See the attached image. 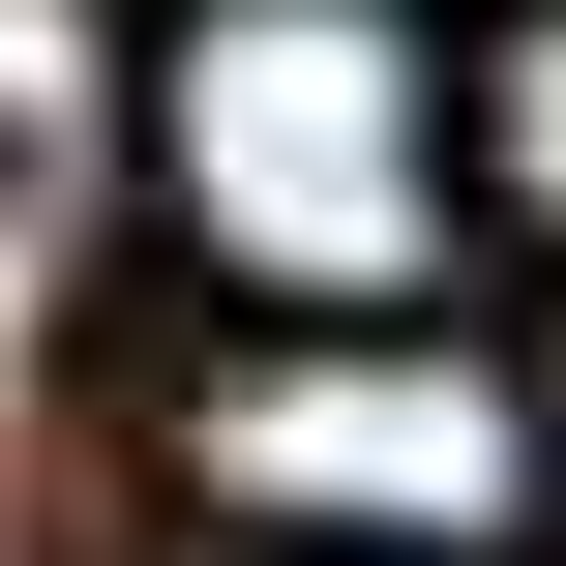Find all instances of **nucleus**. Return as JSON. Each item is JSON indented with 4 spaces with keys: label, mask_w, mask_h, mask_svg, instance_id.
Wrapping results in <instances>:
<instances>
[{
    "label": "nucleus",
    "mask_w": 566,
    "mask_h": 566,
    "mask_svg": "<svg viewBox=\"0 0 566 566\" xmlns=\"http://www.w3.org/2000/svg\"><path fill=\"white\" fill-rule=\"evenodd\" d=\"M179 566H269V537H179Z\"/></svg>",
    "instance_id": "6"
},
{
    "label": "nucleus",
    "mask_w": 566,
    "mask_h": 566,
    "mask_svg": "<svg viewBox=\"0 0 566 566\" xmlns=\"http://www.w3.org/2000/svg\"><path fill=\"white\" fill-rule=\"evenodd\" d=\"M149 478H179V537H269V566H507L537 537V358L448 298L418 328H179Z\"/></svg>",
    "instance_id": "2"
},
{
    "label": "nucleus",
    "mask_w": 566,
    "mask_h": 566,
    "mask_svg": "<svg viewBox=\"0 0 566 566\" xmlns=\"http://www.w3.org/2000/svg\"><path fill=\"white\" fill-rule=\"evenodd\" d=\"M149 119V0H0V209H90Z\"/></svg>",
    "instance_id": "3"
},
{
    "label": "nucleus",
    "mask_w": 566,
    "mask_h": 566,
    "mask_svg": "<svg viewBox=\"0 0 566 566\" xmlns=\"http://www.w3.org/2000/svg\"><path fill=\"white\" fill-rule=\"evenodd\" d=\"M119 209L209 269V328H418L448 298V0H149Z\"/></svg>",
    "instance_id": "1"
},
{
    "label": "nucleus",
    "mask_w": 566,
    "mask_h": 566,
    "mask_svg": "<svg viewBox=\"0 0 566 566\" xmlns=\"http://www.w3.org/2000/svg\"><path fill=\"white\" fill-rule=\"evenodd\" d=\"M448 149H478V209L566 269V0H448Z\"/></svg>",
    "instance_id": "4"
},
{
    "label": "nucleus",
    "mask_w": 566,
    "mask_h": 566,
    "mask_svg": "<svg viewBox=\"0 0 566 566\" xmlns=\"http://www.w3.org/2000/svg\"><path fill=\"white\" fill-rule=\"evenodd\" d=\"M537 507H566V358H537Z\"/></svg>",
    "instance_id": "5"
}]
</instances>
